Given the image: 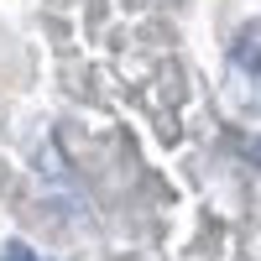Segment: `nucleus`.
<instances>
[{
	"label": "nucleus",
	"instance_id": "nucleus-1",
	"mask_svg": "<svg viewBox=\"0 0 261 261\" xmlns=\"http://www.w3.org/2000/svg\"><path fill=\"white\" fill-rule=\"evenodd\" d=\"M230 63L241 73H261V21H246L230 42Z\"/></svg>",
	"mask_w": 261,
	"mask_h": 261
},
{
	"label": "nucleus",
	"instance_id": "nucleus-2",
	"mask_svg": "<svg viewBox=\"0 0 261 261\" xmlns=\"http://www.w3.org/2000/svg\"><path fill=\"white\" fill-rule=\"evenodd\" d=\"M0 261H42L27 241H6V246H0Z\"/></svg>",
	"mask_w": 261,
	"mask_h": 261
},
{
	"label": "nucleus",
	"instance_id": "nucleus-3",
	"mask_svg": "<svg viewBox=\"0 0 261 261\" xmlns=\"http://www.w3.org/2000/svg\"><path fill=\"white\" fill-rule=\"evenodd\" d=\"M246 157H251V162H256V167H261V136H256V141H251V146H246Z\"/></svg>",
	"mask_w": 261,
	"mask_h": 261
}]
</instances>
